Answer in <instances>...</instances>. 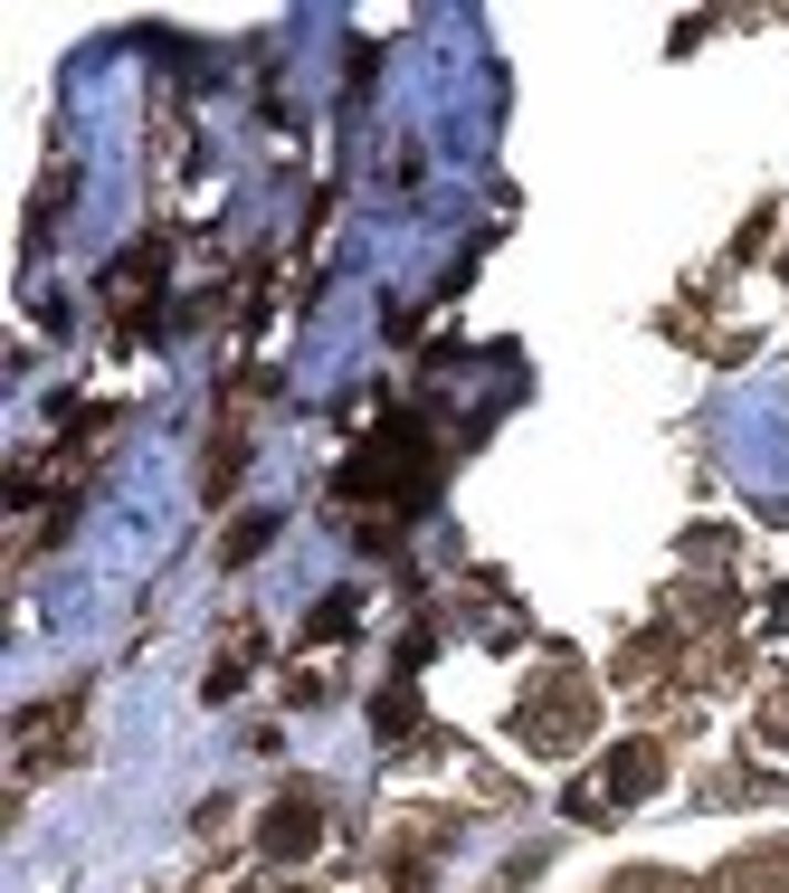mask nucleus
I'll return each mask as SVG.
<instances>
[{
  "label": "nucleus",
  "instance_id": "obj_1",
  "mask_svg": "<svg viewBox=\"0 0 789 893\" xmlns=\"http://www.w3.org/2000/svg\"><path fill=\"white\" fill-rule=\"evenodd\" d=\"M305 837H314V808H276V837H266V847L286 855V847H305Z\"/></svg>",
  "mask_w": 789,
  "mask_h": 893
}]
</instances>
